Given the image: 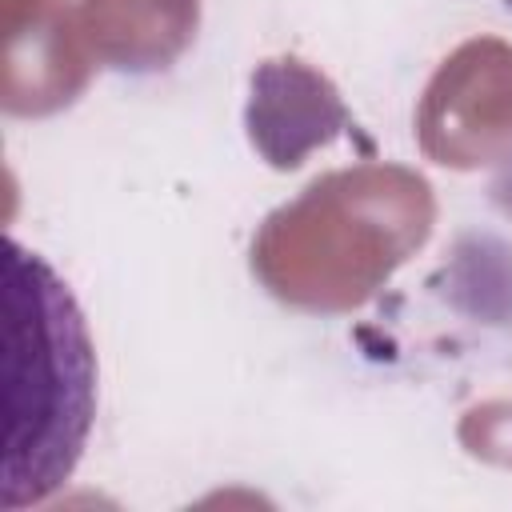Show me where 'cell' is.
<instances>
[{
	"instance_id": "1",
	"label": "cell",
	"mask_w": 512,
	"mask_h": 512,
	"mask_svg": "<svg viewBox=\"0 0 512 512\" xmlns=\"http://www.w3.org/2000/svg\"><path fill=\"white\" fill-rule=\"evenodd\" d=\"M4 284L12 428L0 504L20 508L52 496L84 452L96 416V352L68 284L12 236Z\"/></svg>"
}]
</instances>
